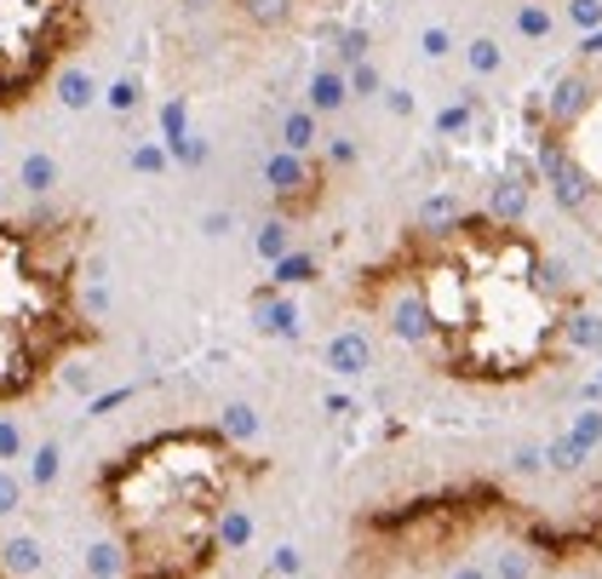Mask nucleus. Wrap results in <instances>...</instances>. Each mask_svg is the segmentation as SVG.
<instances>
[{
  "label": "nucleus",
  "instance_id": "nucleus-1",
  "mask_svg": "<svg viewBox=\"0 0 602 579\" xmlns=\"http://www.w3.org/2000/svg\"><path fill=\"white\" fill-rule=\"evenodd\" d=\"M350 305L470 390L529 385L563 367L586 333L597 339L586 298L557 275L545 241L493 213L408 224L385 259L356 270Z\"/></svg>",
  "mask_w": 602,
  "mask_h": 579
},
{
  "label": "nucleus",
  "instance_id": "nucleus-2",
  "mask_svg": "<svg viewBox=\"0 0 602 579\" xmlns=\"http://www.w3.org/2000/svg\"><path fill=\"white\" fill-rule=\"evenodd\" d=\"M270 476L224 424H167L92 470V511L115 545V579H207L224 563V522Z\"/></svg>",
  "mask_w": 602,
  "mask_h": 579
},
{
  "label": "nucleus",
  "instance_id": "nucleus-3",
  "mask_svg": "<svg viewBox=\"0 0 602 579\" xmlns=\"http://www.w3.org/2000/svg\"><path fill=\"white\" fill-rule=\"evenodd\" d=\"M87 218H0V408L30 401L98 344L81 305Z\"/></svg>",
  "mask_w": 602,
  "mask_h": 579
},
{
  "label": "nucleus",
  "instance_id": "nucleus-4",
  "mask_svg": "<svg viewBox=\"0 0 602 579\" xmlns=\"http://www.w3.org/2000/svg\"><path fill=\"white\" fill-rule=\"evenodd\" d=\"M92 35V0H0V115L23 110Z\"/></svg>",
  "mask_w": 602,
  "mask_h": 579
},
{
  "label": "nucleus",
  "instance_id": "nucleus-5",
  "mask_svg": "<svg viewBox=\"0 0 602 579\" xmlns=\"http://www.w3.org/2000/svg\"><path fill=\"white\" fill-rule=\"evenodd\" d=\"M264 179H270V195H275V207H282V218H310L321 207V190H328V161L275 149L264 161Z\"/></svg>",
  "mask_w": 602,
  "mask_h": 579
},
{
  "label": "nucleus",
  "instance_id": "nucleus-6",
  "mask_svg": "<svg viewBox=\"0 0 602 579\" xmlns=\"http://www.w3.org/2000/svg\"><path fill=\"white\" fill-rule=\"evenodd\" d=\"M344 104H350L344 69H333V64H328V69H316V75H310V87H305V110L321 121V115H339Z\"/></svg>",
  "mask_w": 602,
  "mask_h": 579
},
{
  "label": "nucleus",
  "instance_id": "nucleus-7",
  "mask_svg": "<svg viewBox=\"0 0 602 579\" xmlns=\"http://www.w3.org/2000/svg\"><path fill=\"white\" fill-rule=\"evenodd\" d=\"M53 92H58L64 110H92L98 104V81H92V69H81V64H64L53 75Z\"/></svg>",
  "mask_w": 602,
  "mask_h": 579
},
{
  "label": "nucleus",
  "instance_id": "nucleus-8",
  "mask_svg": "<svg viewBox=\"0 0 602 579\" xmlns=\"http://www.w3.org/2000/svg\"><path fill=\"white\" fill-rule=\"evenodd\" d=\"M316 144H321L316 115H310L305 104L287 110V115H282V149H287V156H316Z\"/></svg>",
  "mask_w": 602,
  "mask_h": 579
},
{
  "label": "nucleus",
  "instance_id": "nucleus-9",
  "mask_svg": "<svg viewBox=\"0 0 602 579\" xmlns=\"http://www.w3.org/2000/svg\"><path fill=\"white\" fill-rule=\"evenodd\" d=\"M18 184L30 190V195H46L58 184V161L46 156V149H30V156H23V167H18Z\"/></svg>",
  "mask_w": 602,
  "mask_h": 579
},
{
  "label": "nucleus",
  "instance_id": "nucleus-10",
  "mask_svg": "<svg viewBox=\"0 0 602 579\" xmlns=\"http://www.w3.org/2000/svg\"><path fill=\"white\" fill-rule=\"evenodd\" d=\"M465 69L476 75V81H493V75L506 69V53H499V41H488V35L465 41Z\"/></svg>",
  "mask_w": 602,
  "mask_h": 579
},
{
  "label": "nucleus",
  "instance_id": "nucleus-11",
  "mask_svg": "<svg viewBox=\"0 0 602 579\" xmlns=\"http://www.w3.org/2000/svg\"><path fill=\"white\" fill-rule=\"evenodd\" d=\"M367 356H373V350H367L362 333H339V339L328 344V367H333V373H362Z\"/></svg>",
  "mask_w": 602,
  "mask_h": 579
},
{
  "label": "nucleus",
  "instance_id": "nucleus-12",
  "mask_svg": "<svg viewBox=\"0 0 602 579\" xmlns=\"http://www.w3.org/2000/svg\"><path fill=\"white\" fill-rule=\"evenodd\" d=\"M115 115H133L144 104V87H138V75H121V81H110V92H98Z\"/></svg>",
  "mask_w": 602,
  "mask_h": 579
},
{
  "label": "nucleus",
  "instance_id": "nucleus-13",
  "mask_svg": "<svg viewBox=\"0 0 602 579\" xmlns=\"http://www.w3.org/2000/svg\"><path fill=\"white\" fill-rule=\"evenodd\" d=\"M470 110H476V92H465L459 104H447V110L436 115V138H459V133H470Z\"/></svg>",
  "mask_w": 602,
  "mask_h": 579
},
{
  "label": "nucleus",
  "instance_id": "nucleus-14",
  "mask_svg": "<svg viewBox=\"0 0 602 579\" xmlns=\"http://www.w3.org/2000/svg\"><path fill=\"white\" fill-rule=\"evenodd\" d=\"M344 87H350V98H379L385 92V75H379V64H356V69H344Z\"/></svg>",
  "mask_w": 602,
  "mask_h": 579
},
{
  "label": "nucleus",
  "instance_id": "nucleus-15",
  "mask_svg": "<svg viewBox=\"0 0 602 579\" xmlns=\"http://www.w3.org/2000/svg\"><path fill=\"white\" fill-rule=\"evenodd\" d=\"M367 53H373V35H367V30H344V35H339V64H333V69H356V64H367Z\"/></svg>",
  "mask_w": 602,
  "mask_h": 579
},
{
  "label": "nucleus",
  "instance_id": "nucleus-16",
  "mask_svg": "<svg viewBox=\"0 0 602 579\" xmlns=\"http://www.w3.org/2000/svg\"><path fill=\"white\" fill-rule=\"evenodd\" d=\"M516 30L529 41H545L550 35V12L539 7V0H522V7H516Z\"/></svg>",
  "mask_w": 602,
  "mask_h": 579
},
{
  "label": "nucleus",
  "instance_id": "nucleus-17",
  "mask_svg": "<svg viewBox=\"0 0 602 579\" xmlns=\"http://www.w3.org/2000/svg\"><path fill=\"white\" fill-rule=\"evenodd\" d=\"M287 247H293V236H287V218H270L264 230H259V253H264V259H287Z\"/></svg>",
  "mask_w": 602,
  "mask_h": 579
},
{
  "label": "nucleus",
  "instance_id": "nucleus-18",
  "mask_svg": "<svg viewBox=\"0 0 602 579\" xmlns=\"http://www.w3.org/2000/svg\"><path fill=\"white\" fill-rule=\"evenodd\" d=\"M310 259L305 253H287V259H275V287H282V282H310Z\"/></svg>",
  "mask_w": 602,
  "mask_h": 579
},
{
  "label": "nucleus",
  "instance_id": "nucleus-19",
  "mask_svg": "<svg viewBox=\"0 0 602 579\" xmlns=\"http://www.w3.org/2000/svg\"><path fill=\"white\" fill-rule=\"evenodd\" d=\"M419 53H424V58H447V53H454V35H447L442 23H431V30L419 35Z\"/></svg>",
  "mask_w": 602,
  "mask_h": 579
},
{
  "label": "nucleus",
  "instance_id": "nucleus-20",
  "mask_svg": "<svg viewBox=\"0 0 602 579\" xmlns=\"http://www.w3.org/2000/svg\"><path fill=\"white\" fill-rule=\"evenodd\" d=\"M167 161H172V156H167L161 144H149V138L133 149V167H138V172H167Z\"/></svg>",
  "mask_w": 602,
  "mask_h": 579
},
{
  "label": "nucleus",
  "instance_id": "nucleus-21",
  "mask_svg": "<svg viewBox=\"0 0 602 579\" xmlns=\"http://www.w3.org/2000/svg\"><path fill=\"white\" fill-rule=\"evenodd\" d=\"M568 18L580 23L586 35H591V30H602V0H568Z\"/></svg>",
  "mask_w": 602,
  "mask_h": 579
},
{
  "label": "nucleus",
  "instance_id": "nucleus-22",
  "mask_svg": "<svg viewBox=\"0 0 602 579\" xmlns=\"http://www.w3.org/2000/svg\"><path fill=\"white\" fill-rule=\"evenodd\" d=\"M179 138H190V127H184V104H167V110H161V144H179Z\"/></svg>",
  "mask_w": 602,
  "mask_h": 579
},
{
  "label": "nucleus",
  "instance_id": "nucleus-23",
  "mask_svg": "<svg viewBox=\"0 0 602 579\" xmlns=\"http://www.w3.org/2000/svg\"><path fill=\"white\" fill-rule=\"evenodd\" d=\"M247 12H253L259 23H282L287 12H293V0H241Z\"/></svg>",
  "mask_w": 602,
  "mask_h": 579
},
{
  "label": "nucleus",
  "instance_id": "nucleus-24",
  "mask_svg": "<svg viewBox=\"0 0 602 579\" xmlns=\"http://www.w3.org/2000/svg\"><path fill=\"white\" fill-rule=\"evenodd\" d=\"M58 476V447H41L35 453V483H53Z\"/></svg>",
  "mask_w": 602,
  "mask_h": 579
},
{
  "label": "nucleus",
  "instance_id": "nucleus-25",
  "mask_svg": "<svg viewBox=\"0 0 602 579\" xmlns=\"http://www.w3.org/2000/svg\"><path fill=\"white\" fill-rule=\"evenodd\" d=\"M0 511H18V483L0 470Z\"/></svg>",
  "mask_w": 602,
  "mask_h": 579
},
{
  "label": "nucleus",
  "instance_id": "nucleus-26",
  "mask_svg": "<svg viewBox=\"0 0 602 579\" xmlns=\"http://www.w3.org/2000/svg\"><path fill=\"white\" fill-rule=\"evenodd\" d=\"M328 156H333V167H350V161H356V144H350V138H339V144L328 149Z\"/></svg>",
  "mask_w": 602,
  "mask_h": 579
},
{
  "label": "nucleus",
  "instance_id": "nucleus-27",
  "mask_svg": "<svg viewBox=\"0 0 602 579\" xmlns=\"http://www.w3.org/2000/svg\"><path fill=\"white\" fill-rule=\"evenodd\" d=\"M18 453V424H0V459H12Z\"/></svg>",
  "mask_w": 602,
  "mask_h": 579
},
{
  "label": "nucleus",
  "instance_id": "nucleus-28",
  "mask_svg": "<svg viewBox=\"0 0 602 579\" xmlns=\"http://www.w3.org/2000/svg\"><path fill=\"white\" fill-rule=\"evenodd\" d=\"M385 104H390V115H408V110H413V98H408V92H396V87H390V98H385Z\"/></svg>",
  "mask_w": 602,
  "mask_h": 579
},
{
  "label": "nucleus",
  "instance_id": "nucleus-29",
  "mask_svg": "<svg viewBox=\"0 0 602 579\" xmlns=\"http://www.w3.org/2000/svg\"><path fill=\"white\" fill-rule=\"evenodd\" d=\"M230 230V213H207V236H224Z\"/></svg>",
  "mask_w": 602,
  "mask_h": 579
},
{
  "label": "nucleus",
  "instance_id": "nucleus-30",
  "mask_svg": "<svg viewBox=\"0 0 602 579\" xmlns=\"http://www.w3.org/2000/svg\"><path fill=\"white\" fill-rule=\"evenodd\" d=\"M447 579H488V574H482V568H470V563H459V568L447 574Z\"/></svg>",
  "mask_w": 602,
  "mask_h": 579
},
{
  "label": "nucleus",
  "instance_id": "nucleus-31",
  "mask_svg": "<svg viewBox=\"0 0 602 579\" xmlns=\"http://www.w3.org/2000/svg\"><path fill=\"white\" fill-rule=\"evenodd\" d=\"M179 7H184V12H207V7H213V0H179Z\"/></svg>",
  "mask_w": 602,
  "mask_h": 579
},
{
  "label": "nucleus",
  "instance_id": "nucleus-32",
  "mask_svg": "<svg viewBox=\"0 0 602 579\" xmlns=\"http://www.w3.org/2000/svg\"><path fill=\"white\" fill-rule=\"evenodd\" d=\"M0 579H23V574H12V568H7V563H0Z\"/></svg>",
  "mask_w": 602,
  "mask_h": 579
}]
</instances>
